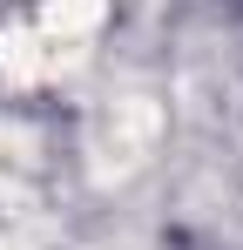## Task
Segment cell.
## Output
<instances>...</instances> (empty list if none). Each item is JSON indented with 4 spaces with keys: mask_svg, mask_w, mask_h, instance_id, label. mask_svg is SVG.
Returning a JSON list of instances; mask_svg holds the SVG:
<instances>
[{
    "mask_svg": "<svg viewBox=\"0 0 243 250\" xmlns=\"http://www.w3.org/2000/svg\"><path fill=\"white\" fill-rule=\"evenodd\" d=\"M101 14H108V0H47L34 27H40L54 47H75V41H88V34L101 27Z\"/></svg>",
    "mask_w": 243,
    "mask_h": 250,
    "instance_id": "2",
    "label": "cell"
},
{
    "mask_svg": "<svg viewBox=\"0 0 243 250\" xmlns=\"http://www.w3.org/2000/svg\"><path fill=\"white\" fill-rule=\"evenodd\" d=\"M156 142H162V108L149 95H108L95 108V122H88V169L101 183L135 176V169L156 156Z\"/></svg>",
    "mask_w": 243,
    "mask_h": 250,
    "instance_id": "1",
    "label": "cell"
}]
</instances>
